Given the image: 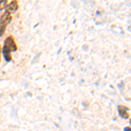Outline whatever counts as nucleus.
I'll list each match as a JSON object with an SVG mask.
<instances>
[{"instance_id": "nucleus-1", "label": "nucleus", "mask_w": 131, "mask_h": 131, "mask_svg": "<svg viewBox=\"0 0 131 131\" xmlns=\"http://www.w3.org/2000/svg\"><path fill=\"white\" fill-rule=\"evenodd\" d=\"M17 50V46L12 36H9L5 40V45L3 47V53L6 61L12 60V52Z\"/></svg>"}, {"instance_id": "nucleus-2", "label": "nucleus", "mask_w": 131, "mask_h": 131, "mask_svg": "<svg viewBox=\"0 0 131 131\" xmlns=\"http://www.w3.org/2000/svg\"><path fill=\"white\" fill-rule=\"evenodd\" d=\"M12 20V16L8 12H5V13L2 15L0 18V37L3 36V34L5 31L6 25H7Z\"/></svg>"}, {"instance_id": "nucleus-3", "label": "nucleus", "mask_w": 131, "mask_h": 131, "mask_svg": "<svg viewBox=\"0 0 131 131\" xmlns=\"http://www.w3.org/2000/svg\"><path fill=\"white\" fill-rule=\"evenodd\" d=\"M18 8V5L17 1H12L10 3L6 6V12H8L9 13L10 12H15Z\"/></svg>"}, {"instance_id": "nucleus-4", "label": "nucleus", "mask_w": 131, "mask_h": 131, "mask_svg": "<svg viewBox=\"0 0 131 131\" xmlns=\"http://www.w3.org/2000/svg\"><path fill=\"white\" fill-rule=\"evenodd\" d=\"M118 110H119V115H121L122 118L128 119L129 115H128V108H127V107L123 106H119L118 107Z\"/></svg>"}, {"instance_id": "nucleus-5", "label": "nucleus", "mask_w": 131, "mask_h": 131, "mask_svg": "<svg viewBox=\"0 0 131 131\" xmlns=\"http://www.w3.org/2000/svg\"><path fill=\"white\" fill-rule=\"evenodd\" d=\"M7 6V1H1L0 2V10H3L4 8H6Z\"/></svg>"}, {"instance_id": "nucleus-6", "label": "nucleus", "mask_w": 131, "mask_h": 131, "mask_svg": "<svg viewBox=\"0 0 131 131\" xmlns=\"http://www.w3.org/2000/svg\"><path fill=\"white\" fill-rule=\"evenodd\" d=\"M124 131H131V128H129V127H126V128H124Z\"/></svg>"}, {"instance_id": "nucleus-7", "label": "nucleus", "mask_w": 131, "mask_h": 131, "mask_svg": "<svg viewBox=\"0 0 131 131\" xmlns=\"http://www.w3.org/2000/svg\"><path fill=\"white\" fill-rule=\"evenodd\" d=\"M0 53H1V46H0Z\"/></svg>"}, {"instance_id": "nucleus-8", "label": "nucleus", "mask_w": 131, "mask_h": 131, "mask_svg": "<svg viewBox=\"0 0 131 131\" xmlns=\"http://www.w3.org/2000/svg\"><path fill=\"white\" fill-rule=\"evenodd\" d=\"M130 124H131V119H130Z\"/></svg>"}]
</instances>
